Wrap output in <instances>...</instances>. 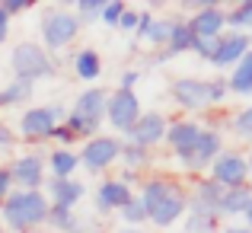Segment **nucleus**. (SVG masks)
<instances>
[{
  "label": "nucleus",
  "instance_id": "nucleus-1",
  "mask_svg": "<svg viewBox=\"0 0 252 233\" xmlns=\"http://www.w3.org/2000/svg\"><path fill=\"white\" fill-rule=\"evenodd\" d=\"M134 195L141 198L144 211H147V224L157 230H169L176 224L185 221V211H189V192L179 179L172 176H144L141 185L134 189Z\"/></svg>",
  "mask_w": 252,
  "mask_h": 233
},
{
  "label": "nucleus",
  "instance_id": "nucleus-2",
  "mask_svg": "<svg viewBox=\"0 0 252 233\" xmlns=\"http://www.w3.org/2000/svg\"><path fill=\"white\" fill-rule=\"evenodd\" d=\"M230 96L227 80L223 77H176L169 83V99L185 112V118L201 115V112L214 109V105H223Z\"/></svg>",
  "mask_w": 252,
  "mask_h": 233
},
{
  "label": "nucleus",
  "instance_id": "nucleus-3",
  "mask_svg": "<svg viewBox=\"0 0 252 233\" xmlns=\"http://www.w3.org/2000/svg\"><path fill=\"white\" fill-rule=\"evenodd\" d=\"M48 198L45 192H23L13 189L10 198L0 204V224H3L6 233H35L45 230V221H48Z\"/></svg>",
  "mask_w": 252,
  "mask_h": 233
},
{
  "label": "nucleus",
  "instance_id": "nucleus-4",
  "mask_svg": "<svg viewBox=\"0 0 252 233\" xmlns=\"http://www.w3.org/2000/svg\"><path fill=\"white\" fill-rule=\"evenodd\" d=\"M105 99H109V90L105 86H86L74 96V102L67 105V115H64V125L74 131L77 141H90V137L102 134L105 125Z\"/></svg>",
  "mask_w": 252,
  "mask_h": 233
},
{
  "label": "nucleus",
  "instance_id": "nucleus-5",
  "mask_svg": "<svg viewBox=\"0 0 252 233\" xmlns=\"http://www.w3.org/2000/svg\"><path fill=\"white\" fill-rule=\"evenodd\" d=\"M80 32H83V23L67 6H48L42 13V19H38V45L45 51H51V55L70 48Z\"/></svg>",
  "mask_w": 252,
  "mask_h": 233
},
{
  "label": "nucleus",
  "instance_id": "nucleus-6",
  "mask_svg": "<svg viewBox=\"0 0 252 233\" xmlns=\"http://www.w3.org/2000/svg\"><path fill=\"white\" fill-rule=\"evenodd\" d=\"M67 105L61 102H45V105H29L19 112L16 122V137L23 144H48L58 125H64Z\"/></svg>",
  "mask_w": 252,
  "mask_h": 233
},
{
  "label": "nucleus",
  "instance_id": "nucleus-7",
  "mask_svg": "<svg viewBox=\"0 0 252 233\" xmlns=\"http://www.w3.org/2000/svg\"><path fill=\"white\" fill-rule=\"evenodd\" d=\"M58 70V61L51 51H45L38 42H16L10 51V74L13 80H26V83H38V80H51Z\"/></svg>",
  "mask_w": 252,
  "mask_h": 233
},
{
  "label": "nucleus",
  "instance_id": "nucleus-8",
  "mask_svg": "<svg viewBox=\"0 0 252 233\" xmlns=\"http://www.w3.org/2000/svg\"><path fill=\"white\" fill-rule=\"evenodd\" d=\"M77 157H80V169H86L90 176H105L118 163V157H122V137L96 134V137L80 144Z\"/></svg>",
  "mask_w": 252,
  "mask_h": 233
},
{
  "label": "nucleus",
  "instance_id": "nucleus-9",
  "mask_svg": "<svg viewBox=\"0 0 252 233\" xmlns=\"http://www.w3.org/2000/svg\"><path fill=\"white\" fill-rule=\"evenodd\" d=\"M208 179L220 189H246L249 185V157L236 147H223L220 157L211 163Z\"/></svg>",
  "mask_w": 252,
  "mask_h": 233
},
{
  "label": "nucleus",
  "instance_id": "nucleus-10",
  "mask_svg": "<svg viewBox=\"0 0 252 233\" xmlns=\"http://www.w3.org/2000/svg\"><path fill=\"white\" fill-rule=\"evenodd\" d=\"M144 105L137 99V93H128V90H109V99H105V125L115 131V137H125L134 122L141 118Z\"/></svg>",
  "mask_w": 252,
  "mask_h": 233
},
{
  "label": "nucleus",
  "instance_id": "nucleus-11",
  "mask_svg": "<svg viewBox=\"0 0 252 233\" xmlns=\"http://www.w3.org/2000/svg\"><path fill=\"white\" fill-rule=\"evenodd\" d=\"M13 179V189H23V192H42L45 189V179H48V169H45V157L35 154V150H26V154H16L6 163Z\"/></svg>",
  "mask_w": 252,
  "mask_h": 233
},
{
  "label": "nucleus",
  "instance_id": "nucleus-12",
  "mask_svg": "<svg viewBox=\"0 0 252 233\" xmlns=\"http://www.w3.org/2000/svg\"><path fill=\"white\" fill-rule=\"evenodd\" d=\"M201 128L204 125L198 122V118H172L169 122V128H166V147H169V154L176 157V163L182 166L185 160H189L191 154H195V147H198V137H201Z\"/></svg>",
  "mask_w": 252,
  "mask_h": 233
},
{
  "label": "nucleus",
  "instance_id": "nucleus-13",
  "mask_svg": "<svg viewBox=\"0 0 252 233\" xmlns=\"http://www.w3.org/2000/svg\"><path fill=\"white\" fill-rule=\"evenodd\" d=\"M166 128H169V118L163 115L160 109H144L141 118L134 122V128H131L122 141H131V144H137V147H144V150H154V147H160V144L166 141Z\"/></svg>",
  "mask_w": 252,
  "mask_h": 233
},
{
  "label": "nucleus",
  "instance_id": "nucleus-14",
  "mask_svg": "<svg viewBox=\"0 0 252 233\" xmlns=\"http://www.w3.org/2000/svg\"><path fill=\"white\" fill-rule=\"evenodd\" d=\"M134 195V189H128L125 182H118L115 176L102 179V182L93 189V208H96L99 217H109V214H118L125 208V201Z\"/></svg>",
  "mask_w": 252,
  "mask_h": 233
},
{
  "label": "nucleus",
  "instance_id": "nucleus-15",
  "mask_svg": "<svg viewBox=\"0 0 252 233\" xmlns=\"http://www.w3.org/2000/svg\"><path fill=\"white\" fill-rule=\"evenodd\" d=\"M189 192V211L185 214H208V217H217L220 221V214H217V208H220V195L223 189L217 182H211L208 176H198L195 182H191Z\"/></svg>",
  "mask_w": 252,
  "mask_h": 233
},
{
  "label": "nucleus",
  "instance_id": "nucleus-16",
  "mask_svg": "<svg viewBox=\"0 0 252 233\" xmlns=\"http://www.w3.org/2000/svg\"><path fill=\"white\" fill-rule=\"evenodd\" d=\"M169 32H172V16H157V13L141 10V19L134 29V38L141 45H147L150 51H163L169 42Z\"/></svg>",
  "mask_w": 252,
  "mask_h": 233
},
{
  "label": "nucleus",
  "instance_id": "nucleus-17",
  "mask_svg": "<svg viewBox=\"0 0 252 233\" xmlns=\"http://www.w3.org/2000/svg\"><path fill=\"white\" fill-rule=\"evenodd\" d=\"M185 23H189V29H191L195 38H220L223 32H227V10L214 0V3L204 6V10L189 13Z\"/></svg>",
  "mask_w": 252,
  "mask_h": 233
},
{
  "label": "nucleus",
  "instance_id": "nucleus-18",
  "mask_svg": "<svg viewBox=\"0 0 252 233\" xmlns=\"http://www.w3.org/2000/svg\"><path fill=\"white\" fill-rule=\"evenodd\" d=\"M246 55H249V35L227 29L220 38H217L214 58H211L208 64H211V67H217V70H230V67H236V64H240Z\"/></svg>",
  "mask_w": 252,
  "mask_h": 233
},
{
  "label": "nucleus",
  "instance_id": "nucleus-19",
  "mask_svg": "<svg viewBox=\"0 0 252 233\" xmlns=\"http://www.w3.org/2000/svg\"><path fill=\"white\" fill-rule=\"evenodd\" d=\"M45 198L55 208H77V204L86 198V182L80 179H45Z\"/></svg>",
  "mask_w": 252,
  "mask_h": 233
},
{
  "label": "nucleus",
  "instance_id": "nucleus-20",
  "mask_svg": "<svg viewBox=\"0 0 252 233\" xmlns=\"http://www.w3.org/2000/svg\"><path fill=\"white\" fill-rule=\"evenodd\" d=\"M45 169H48V179H74L80 169V157L74 147H51L45 157Z\"/></svg>",
  "mask_w": 252,
  "mask_h": 233
},
{
  "label": "nucleus",
  "instance_id": "nucleus-21",
  "mask_svg": "<svg viewBox=\"0 0 252 233\" xmlns=\"http://www.w3.org/2000/svg\"><path fill=\"white\" fill-rule=\"evenodd\" d=\"M70 70H74V77L80 80V83L96 86V80L102 77V55H99L96 48H77L74 55H70Z\"/></svg>",
  "mask_w": 252,
  "mask_h": 233
},
{
  "label": "nucleus",
  "instance_id": "nucleus-22",
  "mask_svg": "<svg viewBox=\"0 0 252 233\" xmlns=\"http://www.w3.org/2000/svg\"><path fill=\"white\" fill-rule=\"evenodd\" d=\"M32 96H35V83H26V80H13L0 86V105L3 109H29Z\"/></svg>",
  "mask_w": 252,
  "mask_h": 233
},
{
  "label": "nucleus",
  "instance_id": "nucleus-23",
  "mask_svg": "<svg viewBox=\"0 0 252 233\" xmlns=\"http://www.w3.org/2000/svg\"><path fill=\"white\" fill-rule=\"evenodd\" d=\"M223 80H227L230 96H252V51L236 64V67H230Z\"/></svg>",
  "mask_w": 252,
  "mask_h": 233
},
{
  "label": "nucleus",
  "instance_id": "nucleus-24",
  "mask_svg": "<svg viewBox=\"0 0 252 233\" xmlns=\"http://www.w3.org/2000/svg\"><path fill=\"white\" fill-rule=\"evenodd\" d=\"M191 45H195V35H191L189 23H185V16H172V32H169V42H166V55L176 58V55H189Z\"/></svg>",
  "mask_w": 252,
  "mask_h": 233
},
{
  "label": "nucleus",
  "instance_id": "nucleus-25",
  "mask_svg": "<svg viewBox=\"0 0 252 233\" xmlns=\"http://www.w3.org/2000/svg\"><path fill=\"white\" fill-rule=\"evenodd\" d=\"M252 201V189H223L220 195V208H217V214H220V221H227V217H243V211H246V204Z\"/></svg>",
  "mask_w": 252,
  "mask_h": 233
},
{
  "label": "nucleus",
  "instance_id": "nucleus-26",
  "mask_svg": "<svg viewBox=\"0 0 252 233\" xmlns=\"http://www.w3.org/2000/svg\"><path fill=\"white\" fill-rule=\"evenodd\" d=\"M118 163H122V169H134V172L144 176V169H150V163H154V150H144L131 141H122V157H118Z\"/></svg>",
  "mask_w": 252,
  "mask_h": 233
},
{
  "label": "nucleus",
  "instance_id": "nucleus-27",
  "mask_svg": "<svg viewBox=\"0 0 252 233\" xmlns=\"http://www.w3.org/2000/svg\"><path fill=\"white\" fill-rule=\"evenodd\" d=\"M45 230L48 233H74L80 230V217H77V208H48V221H45Z\"/></svg>",
  "mask_w": 252,
  "mask_h": 233
},
{
  "label": "nucleus",
  "instance_id": "nucleus-28",
  "mask_svg": "<svg viewBox=\"0 0 252 233\" xmlns=\"http://www.w3.org/2000/svg\"><path fill=\"white\" fill-rule=\"evenodd\" d=\"M227 29L252 35V0H240V3L230 6L227 10Z\"/></svg>",
  "mask_w": 252,
  "mask_h": 233
},
{
  "label": "nucleus",
  "instance_id": "nucleus-29",
  "mask_svg": "<svg viewBox=\"0 0 252 233\" xmlns=\"http://www.w3.org/2000/svg\"><path fill=\"white\" fill-rule=\"evenodd\" d=\"M230 134L236 137V141H243L246 147H252V102L243 105L240 112H233V118H230Z\"/></svg>",
  "mask_w": 252,
  "mask_h": 233
},
{
  "label": "nucleus",
  "instance_id": "nucleus-30",
  "mask_svg": "<svg viewBox=\"0 0 252 233\" xmlns=\"http://www.w3.org/2000/svg\"><path fill=\"white\" fill-rule=\"evenodd\" d=\"M118 221H122V227H147V211H144L141 198L131 195L125 201V208L118 211Z\"/></svg>",
  "mask_w": 252,
  "mask_h": 233
},
{
  "label": "nucleus",
  "instance_id": "nucleus-31",
  "mask_svg": "<svg viewBox=\"0 0 252 233\" xmlns=\"http://www.w3.org/2000/svg\"><path fill=\"white\" fill-rule=\"evenodd\" d=\"M182 233H220V221L208 214H185Z\"/></svg>",
  "mask_w": 252,
  "mask_h": 233
},
{
  "label": "nucleus",
  "instance_id": "nucleus-32",
  "mask_svg": "<svg viewBox=\"0 0 252 233\" xmlns=\"http://www.w3.org/2000/svg\"><path fill=\"white\" fill-rule=\"evenodd\" d=\"M70 6H74V13H77V19H80V23H90V19H99L105 0H74Z\"/></svg>",
  "mask_w": 252,
  "mask_h": 233
},
{
  "label": "nucleus",
  "instance_id": "nucleus-33",
  "mask_svg": "<svg viewBox=\"0 0 252 233\" xmlns=\"http://www.w3.org/2000/svg\"><path fill=\"white\" fill-rule=\"evenodd\" d=\"M16 144H19V137H16V128H10L6 122H0V160H6V157H16Z\"/></svg>",
  "mask_w": 252,
  "mask_h": 233
},
{
  "label": "nucleus",
  "instance_id": "nucleus-34",
  "mask_svg": "<svg viewBox=\"0 0 252 233\" xmlns=\"http://www.w3.org/2000/svg\"><path fill=\"white\" fill-rule=\"evenodd\" d=\"M125 6H128L125 0H105L102 13H99V23H105V26H118V19H122Z\"/></svg>",
  "mask_w": 252,
  "mask_h": 233
},
{
  "label": "nucleus",
  "instance_id": "nucleus-35",
  "mask_svg": "<svg viewBox=\"0 0 252 233\" xmlns=\"http://www.w3.org/2000/svg\"><path fill=\"white\" fill-rule=\"evenodd\" d=\"M214 48H217V38H195L191 55H198V61H211V58H214Z\"/></svg>",
  "mask_w": 252,
  "mask_h": 233
},
{
  "label": "nucleus",
  "instance_id": "nucleus-36",
  "mask_svg": "<svg viewBox=\"0 0 252 233\" xmlns=\"http://www.w3.org/2000/svg\"><path fill=\"white\" fill-rule=\"evenodd\" d=\"M0 6H3V13L13 19V16H23L26 10H32L35 0H0Z\"/></svg>",
  "mask_w": 252,
  "mask_h": 233
},
{
  "label": "nucleus",
  "instance_id": "nucleus-37",
  "mask_svg": "<svg viewBox=\"0 0 252 233\" xmlns=\"http://www.w3.org/2000/svg\"><path fill=\"white\" fill-rule=\"evenodd\" d=\"M137 19H141V10H131V6H125V13H122V19H118V26H115V29H122V32H131V35H134V29H137Z\"/></svg>",
  "mask_w": 252,
  "mask_h": 233
},
{
  "label": "nucleus",
  "instance_id": "nucleus-38",
  "mask_svg": "<svg viewBox=\"0 0 252 233\" xmlns=\"http://www.w3.org/2000/svg\"><path fill=\"white\" fill-rule=\"evenodd\" d=\"M141 83V70L137 67H128V70H122V77H118V86L115 90H128V93H134V86Z\"/></svg>",
  "mask_w": 252,
  "mask_h": 233
},
{
  "label": "nucleus",
  "instance_id": "nucleus-39",
  "mask_svg": "<svg viewBox=\"0 0 252 233\" xmlns=\"http://www.w3.org/2000/svg\"><path fill=\"white\" fill-rule=\"evenodd\" d=\"M51 141H55L58 147H74V144H80V141L74 137V131L67 128V125H58V128H55V134H51Z\"/></svg>",
  "mask_w": 252,
  "mask_h": 233
},
{
  "label": "nucleus",
  "instance_id": "nucleus-40",
  "mask_svg": "<svg viewBox=\"0 0 252 233\" xmlns=\"http://www.w3.org/2000/svg\"><path fill=\"white\" fill-rule=\"evenodd\" d=\"M13 192V179H10V169H6V163H0V204L10 198Z\"/></svg>",
  "mask_w": 252,
  "mask_h": 233
},
{
  "label": "nucleus",
  "instance_id": "nucleus-41",
  "mask_svg": "<svg viewBox=\"0 0 252 233\" xmlns=\"http://www.w3.org/2000/svg\"><path fill=\"white\" fill-rule=\"evenodd\" d=\"M118 182H125V185H128V189H137V185H141V172H134V169H122V172H118Z\"/></svg>",
  "mask_w": 252,
  "mask_h": 233
},
{
  "label": "nucleus",
  "instance_id": "nucleus-42",
  "mask_svg": "<svg viewBox=\"0 0 252 233\" xmlns=\"http://www.w3.org/2000/svg\"><path fill=\"white\" fill-rule=\"evenodd\" d=\"M10 23H13V19L6 16V13H3V6H0V45H3L6 38H10Z\"/></svg>",
  "mask_w": 252,
  "mask_h": 233
},
{
  "label": "nucleus",
  "instance_id": "nucleus-43",
  "mask_svg": "<svg viewBox=\"0 0 252 233\" xmlns=\"http://www.w3.org/2000/svg\"><path fill=\"white\" fill-rule=\"evenodd\" d=\"M220 233H252V230H246L243 224H227V227H220Z\"/></svg>",
  "mask_w": 252,
  "mask_h": 233
},
{
  "label": "nucleus",
  "instance_id": "nucleus-44",
  "mask_svg": "<svg viewBox=\"0 0 252 233\" xmlns=\"http://www.w3.org/2000/svg\"><path fill=\"white\" fill-rule=\"evenodd\" d=\"M243 227H246V230H252V201L246 204V211H243Z\"/></svg>",
  "mask_w": 252,
  "mask_h": 233
},
{
  "label": "nucleus",
  "instance_id": "nucleus-45",
  "mask_svg": "<svg viewBox=\"0 0 252 233\" xmlns=\"http://www.w3.org/2000/svg\"><path fill=\"white\" fill-rule=\"evenodd\" d=\"M118 233H150V230L147 227H122Z\"/></svg>",
  "mask_w": 252,
  "mask_h": 233
},
{
  "label": "nucleus",
  "instance_id": "nucleus-46",
  "mask_svg": "<svg viewBox=\"0 0 252 233\" xmlns=\"http://www.w3.org/2000/svg\"><path fill=\"white\" fill-rule=\"evenodd\" d=\"M249 157V189H252V154H246Z\"/></svg>",
  "mask_w": 252,
  "mask_h": 233
},
{
  "label": "nucleus",
  "instance_id": "nucleus-47",
  "mask_svg": "<svg viewBox=\"0 0 252 233\" xmlns=\"http://www.w3.org/2000/svg\"><path fill=\"white\" fill-rule=\"evenodd\" d=\"M249 51H252V35H249Z\"/></svg>",
  "mask_w": 252,
  "mask_h": 233
},
{
  "label": "nucleus",
  "instance_id": "nucleus-48",
  "mask_svg": "<svg viewBox=\"0 0 252 233\" xmlns=\"http://www.w3.org/2000/svg\"><path fill=\"white\" fill-rule=\"evenodd\" d=\"M74 233H86V230H83V227H80V230H74Z\"/></svg>",
  "mask_w": 252,
  "mask_h": 233
},
{
  "label": "nucleus",
  "instance_id": "nucleus-49",
  "mask_svg": "<svg viewBox=\"0 0 252 233\" xmlns=\"http://www.w3.org/2000/svg\"><path fill=\"white\" fill-rule=\"evenodd\" d=\"M0 233H6V230H3V224H0Z\"/></svg>",
  "mask_w": 252,
  "mask_h": 233
},
{
  "label": "nucleus",
  "instance_id": "nucleus-50",
  "mask_svg": "<svg viewBox=\"0 0 252 233\" xmlns=\"http://www.w3.org/2000/svg\"><path fill=\"white\" fill-rule=\"evenodd\" d=\"M96 233H109V230H96Z\"/></svg>",
  "mask_w": 252,
  "mask_h": 233
},
{
  "label": "nucleus",
  "instance_id": "nucleus-51",
  "mask_svg": "<svg viewBox=\"0 0 252 233\" xmlns=\"http://www.w3.org/2000/svg\"><path fill=\"white\" fill-rule=\"evenodd\" d=\"M35 233H48V230H35Z\"/></svg>",
  "mask_w": 252,
  "mask_h": 233
},
{
  "label": "nucleus",
  "instance_id": "nucleus-52",
  "mask_svg": "<svg viewBox=\"0 0 252 233\" xmlns=\"http://www.w3.org/2000/svg\"><path fill=\"white\" fill-rule=\"evenodd\" d=\"M0 112H3V105H0Z\"/></svg>",
  "mask_w": 252,
  "mask_h": 233
}]
</instances>
